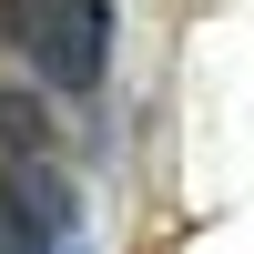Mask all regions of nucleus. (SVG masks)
<instances>
[{
  "instance_id": "obj_1",
  "label": "nucleus",
  "mask_w": 254,
  "mask_h": 254,
  "mask_svg": "<svg viewBox=\"0 0 254 254\" xmlns=\"http://www.w3.org/2000/svg\"><path fill=\"white\" fill-rule=\"evenodd\" d=\"M0 41L41 71L51 102H92L112 81V0H0Z\"/></svg>"
},
{
  "instance_id": "obj_2",
  "label": "nucleus",
  "mask_w": 254,
  "mask_h": 254,
  "mask_svg": "<svg viewBox=\"0 0 254 254\" xmlns=\"http://www.w3.org/2000/svg\"><path fill=\"white\" fill-rule=\"evenodd\" d=\"M0 163H61L51 92H20V81H0Z\"/></svg>"
},
{
  "instance_id": "obj_3",
  "label": "nucleus",
  "mask_w": 254,
  "mask_h": 254,
  "mask_svg": "<svg viewBox=\"0 0 254 254\" xmlns=\"http://www.w3.org/2000/svg\"><path fill=\"white\" fill-rule=\"evenodd\" d=\"M0 254H61V234H51V224H41L31 203L10 193V183H0Z\"/></svg>"
}]
</instances>
